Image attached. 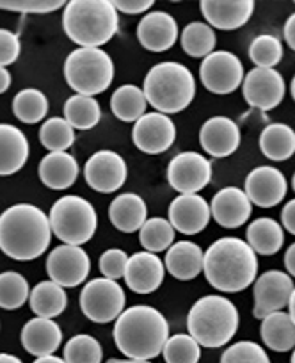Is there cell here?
<instances>
[{"label": "cell", "instance_id": "3957f363", "mask_svg": "<svg viewBox=\"0 0 295 363\" xmlns=\"http://www.w3.org/2000/svg\"><path fill=\"white\" fill-rule=\"evenodd\" d=\"M114 344L127 358L154 359L162 354L169 338V323L161 310L135 305L114 320Z\"/></svg>", "mask_w": 295, "mask_h": 363}, {"label": "cell", "instance_id": "30bf717a", "mask_svg": "<svg viewBox=\"0 0 295 363\" xmlns=\"http://www.w3.org/2000/svg\"><path fill=\"white\" fill-rule=\"evenodd\" d=\"M244 65L230 50H215L201 61L199 79L212 95H231L244 82Z\"/></svg>", "mask_w": 295, "mask_h": 363}, {"label": "cell", "instance_id": "b9f144b4", "mask_svg": "<svg viewBox=\"0 0 295 363\" xmlns=\"http://www.w3.org/2000/svg\"><path fill=\"white\" fill-rule=\"evenodd\" d=\"M162 356L166 363H199L201 345L189 333L169 335Z\"/></svg>", "mask_w": 295, "mask_h": 363}, {"label": "cell", "instance_id": "7402d4cb", "mask_svg": "<svg viewBox=\"0 0 295 363\" xmlns=\"http://www.w3.org/2000/svg\"><path fill=\"white\" fill-rule=\"evenodd\" d=\"M210 212L214 221L223 228H241L253 214V203L238 187H224L214 194L210 201Z\"/></svg>", "mask_w": 295, "mask_h": 363}, {"label": "cell", "instance_id": "f546056e", "mask_svg": "<svg viewBox=\"0 0 295 363\" xmlns=\"http://www.w3.org/2000/svg\"><path fill=\"white\" fill-rule=\"evenodd\" d=\"M245 242L253 247L256 255L270 257L283 247L284 230L276 219L258 218L249 223L248 232H245Z\"/></svg>", "mask_w": 295, "mask_h": 363}, {"label": "cell", "instance_id": "ffe728a7", "mask_svg": "<svg viewBox=\"0 0 295 363\" xmlns=\"http://www.w3.org/2000/svg\"><path fill=\"white\" fill-rule=\"evenodd\" d=\"M241 128L228 116L208 118L199 128L201 148L215 159H226L233 155L241 146Z\"/></svg>", "mask_w": 295, "mask_h": 363}, {"label": "cell", "instance_id": "9f6ffc18", "mask_svg": "<svg viewBox=\"0 0 295 363\" xmlns=\"http://www.w3.org/2000/svg\"><path fill=\"white\" fill-rule=\"evenodd\" d=\"M287 308H288V313H290L291 320H294V324H295V287H294V292H291L290 301H288Z\"/></svg>", "mask_w": 295, "mask_h": 363}, {"label": "cell", "instance_id": "d590c367", "mask_svg": "<svg viewBox=\"0 0 295 363\" xmlns=\"http://www.w3.org/2000/svg\"><path fill=\"white\" fill-rule=\"evenodd\" d=\"M180 43L183 52L194 59H204L215 52L217 36L207 22H190L183 27L180 34Z\"/></svg>", "mask_w": 295, "mask_h": 363}, {"label": "cell", "instance_id": "816d5d0a", "mask_svg": "<svg viewBox=\"0 0 295 363\" xmlns=\"http://www.w3.org/2000/svg\"><path fill=\"white\" fill-rule=\"evenodd\" d=\"M11 82H13V79H11V73H9V69L0 66V95H4L6 91L11 87Z\"/></svg>", "mask_w": 295, "mask_h": 363}, {"label": "cell", "instance_id": "c3c4849f", "mask_svg": "<svg viewBox=\"0 0 295 363\" xmlns=\"http://www.w3.org/2000/svg\"><path fill=\"white\" fill-rule=\"evenodd\" d=\"M281 226L290 232V235H295V198L288 201L281 211Z\"/></svg>", "mask_w": 295, "mask_h": 363}, {"label": "cell", "instance_id": "7bdbcfd3", "mask_svg": "<svg viewBox=\"0 0 295 363\" xmlns=\"http://www.w3.org/2000/svg\"><path fill=\"white\" fill-rule=\"evenodd\" d=\"M221 363H270V358L265 349L256 342L241 340L224 349Z\"/></svg>", "mask_w": 295, "mask_h": 363}, {"label": "cell", "instance_id": "7dc6e473", "mask_svg": "<svg viewBox=\"0 0 295 363\" xmlns=\"http://www.w3.org/2000/svg\"><path fill=\"white\" fill-rule=\"evenodd\" d=\"M114 8L117 13L125 15H142L154 8V0H114Z\"/></svg>", "mask_w": 295, "mask_h": 363}, {"label": "cell", "instance_id": "6da1fadb", "mask_svg": "<svg viewBox=\"0 0 295 363\" xmlns=\"http://www.w3.org/2000/svg\"><path fill=\"white\" fill-rule=\"evenodd\" d=\"M48 214L33 203H15L0 214V251L16 262L47 253L52 242Z\"/></svg>", "mask_w": 295, "mask_h": 363}, {"label": "cell", "instance_id": "681fc988", "mask_svg": "<svg viewBox=\"0 0 295 363\" xmlns=\"http://www.w3.org/2000/svg\"><path fill=\"white\" fill-rule=\"evenodd\" d=\"M283 36H284V41H287L288 47L295 52V13L294 15L288 16L287 22H284Z\"/></svg>", "mask_w": 295, "mask_h": 363}, {"label": "cell", "instance_id": "f907efd6", "mask_svg": "<svg viewBox=\"0 0 295 363\" xmlns=\"http://www.w3.org/2000/svg\"><path fill=\"white\" fill-rule=\"evenodd\" d=\"M284 269H287V272L290 274L291 278H295V242L290 244L288 246V250L284 251Z\"/></svg>", "mask_w": 295, "mask_h": 363}, {"label": "cell", "instance_id": "484cf974", "mask_svg": "<svg viewBox=\"0 0 295 363\" xmlns=\"http://www.w3.org/2000/svg\"><path fill=\"white\" fill-rule=\"evenodd\" d=\"M204 251L192 240H178L166 251V271L180 281H192L203 272Z\"/></svg>", "mask_w": 295, "mask_h": 363}, {"label": "cell", "instance_id": "8fae6325", "mask_svg": "<svg viewBox=\"0 0 295 363\" xmlns=\"http://www.w3.org/2000/svg\"><path fill=\"white\" fill-rule=\"evenodd\" d=\"M91 272V258L82 246L61 244L47 257V274L52 281L64 289L86 284Z\"/></svg>", "mask_w": 295, "mask_h": 363}, {"label": "cell", "instance_id": "6f0895ef", "mask_svg": "<svg viewBox=\"0 0 295 363\" xmlns=\"http://www.w3.org/2000/svg\"><path fill=\"white\" fill-rule=\"evenodd\" d=\"M290 93H291V99H294V102H295V75H294V79H291V84H290Z\"/></svg>", "mask_w": 295, "mask_h": 363}, {"label": "cell", "instance_id": "60d3db41", "mask_svg": "<svg viewBox=\"0 0 295 363\" xmlns=\"http://www.w3.org/2000/svg\"><path fill=\"white\" fill-rule=\"evenodd\" d=\"M249 59L256 68H276L283 59V43L272 34H260L249 45Z\"/></svg>", "mask_w": 295, "mask_h": 363}, {"label": "cell", "instance_id": "ac0fdd59", "mask_svg": "<svg viewBox=\"0 0 295 363\" xmlns=\"http://www.w3.org/2000/svg\"><path fill=\"white\" fill-rule=\"evenodd\" d=\"M166 278V265L158 255L150 251H137L130 255L125 272L127 287L135 294H154L162 287Z\"/></svg>", "mask_w": 295, "mask_h": 363}, {"label": "cell", "instance_id": "4fadbf2b", "mask_svg": "<svg viewBox=\"0 0 295 363\" xmlns=\"http://www.w3.org/2000/svg\"><path fill=\"white\" fill-rule=\"evenodd\" d=\"M294 287V278L288 272L277 269L262 272L253 284V315L262 320L270 313L287 308Z\"/></svg>", "mask_w": 295, "mask_h": 363}, {"label": "cell", "instance_id": "ee69618b", "mask_svg": "<svg viewBox=\"0 0 295 363\" xmlns=\"http://www.w3.org/2000/svg\"><path fill=\"white\" fill-rule=\"evenodd\" d=\"M128 258H130V255L125 250H120V247H110V250L103 251L98 260L102 277L120 281L121 278H125V272H127Z\"/></svg>", "mask_w": 295, "mask_h": 363}, {"label": "cell", "instance_id": "cb8c5ba5", "mask_svg": "<svg viewBox=\"0 0 295 363\" xmlns=\"http://www.w3.org/2000/svg\"><path fill=\"white\" fill-rule=\"evenodd\" d=\"M20 342L29 354L41 356L55 354L62 344V330L54 319L34 317L27 320L20 333Z\"/></svg>", "mask_w": 295, "mask_h": 363}, {"label": "cell", "instance_id": "277c9868", "mask_svg": "<svg viewBox=\"0 0 295 363\" xmlns=\"http://www.w3.org/2000/svg\"><path fill=\"white\" fill-rule=\"evenodd\" d=\"M62 30L79 48H102L120 30V15L110 0H69Z\"/></svg>", "mask_w": 295, "mask_h": 363}, {"label": "cell", "instance_id": "2e32d148", "mask_svg": "<svg viewBox=\"0 0 295 363\" xmlns=\"http://www.w3.org/2000/svg\"><path fill=\"white\" fill-rule=\"evenodd\" d=\"M176 141V125L171 116L154 111L139 118L132 128V143L148 155L166 153Z\"/></svg>", "mask_w": 295, "mask_h": 363}, {"label": "cell", "instance_id": "5b68a950", "mask_svg": "<svg viewBox=\"0 0 295 363\" xmlns=\"http://www.w3.org/2000/svg\"><path fill=\"white\" fill-rule=\"evenodd\" d=\"M241 313L224 296L208 294L197 299L187 313L189 335L204 349L224 347L237 335Z\"/></svg>", "mask_w": 295, "mask_h": 363}, {"label": "cell", "instance_id": "f5cc1de1", "mask_svg": "<svg viewBox=\"0 0 295 363\" xmlns=\"http://www.w3.org/2000/svg\"><path fill=\"white\" fill-rule=\"evenodd\" d=\"M34 363H66L64 358H59V356L50 354V356H41V358L34 359Z\"/></svg>", "mask_w": 295, "mask_h": 363}, {"label": "cell", "instance_id": "4dcf8cb0", "mask_svg": "<svg viewBox=\"0 0 295 363\" xmlns=\"http://www.w3.org/2000/svg\"><path fill=\"white\" fill-rule=\"evenodd\" d=\"M29 306L36 317H45V319H55L61 315L68 306V294L66 289L57 285L52 280L40 281L30 289Z\"/></svg>", "mask_w": 295, "mask_h": 363}, {"label": "cell", "instance_id": "680465c9", "mask_svg": "<svg viewBox=\"0 0 295 363\" xmlns=\"http://www.w3.org/2000/svg\"><path fill=\"white\" fill-rule=\"evenodd\" d=\"M291 189H294V193H295V173H294V177H291Z\"/></svg>", "mask_w": 295, "mask_h": 363}, {"label": "cell", "instance_id": "f6af8a7d", "mask_svg": "<svg viewBox=\"0 0 295 363\" xmlns=\"http://www.w3.org/2000/svg\"><path fill=\"white\" fill-rule=\"evenodd\" d=\"M66 2L62 0H0V9L13 13H27V15H47V13H54L57 9L64 8Z\"/></svg>", "mask_w": 295, "mask_h": 363}, {"label": "cell", "instance_id": "db71d44e", "mask_svg": "<svg viewBox=\"0 0 295 363\" xmlns=\"http://www.w3.org/2000/svg\"><path fill=\"white\" fill-rule=\"evenodd\" d=\"M0 363H23L18 356L8 354V352H0Z\"/></svg>", "mask_w": 295, "mask_h": 363}, {"label": "cell", "instance_id": "836d02e7", "mask_svg": "<svg viewBox=\"0 0 295 363\" xmlns=\"http://www.w3.org/2000/svg\"><path fill=\"white\" fill-rule=\"evenodd\" d=\"M62 113L75 130H91L102 120V107L93 96L71 95L64 102Z\"/></svg>", "mask_w": 295, "mask_h": 363}, {"label": "cell", "instance_id": "52a82bcc", "mask_svg": "<svg viewBox=\"0 0 295 363\" xmlns=\"http://www.w3.org/2000/svg\"><path fill=\"white\" fill-rule=\"evenodd\" d=\"M114 61L102 48H75L64 61V79L75 95H102L114 80Z\"/></svg>", "mask_w": 295, "mask_h": 363}, {"label": "cell", "instance_id": "91938a15", "mask_svg": "<svg viewBox=\"0 0 295 363\" xmlns=\"http://www.w3.org/2000/svg\"><path fill=\"white\" fill-rule=\"evenodd\" d=\"M290 363H295V347H294V352H291V362Z\"/></svg>", "mask_w": 295, "mask_h": 363}, {"label": "cell", "instance_id": "9a60e30c", "mask_svg": "<svg viewBox=\"0 0 295 363\" xmlns=\"http://www.w3.org/2000/svg\"><path fill=\"white\" fill-rule=\"evenodd\" d=\"M287 84L276 68H253L242 82V95L248 106L255 109L272 111L283 102Z\"/></svg>", "mask_w": 295, "mask_h": 363}, {"label": "cell", "instance_id": "7c38bea8", "mask_svg": "<svg viewBox=\"0 0 295 363\" xmlns=\"http://www.w3.org/2000/svg\"><path fill=\"white\" fill-rule=\"evenodd\" d=\"M212 162L199 152H182L168 166L169 186L180 194H197L212 182Z\"/></svg>", "mask_w": 295, "mask_h": 363}, {"label": "cell", "instance_id": "8d00e7d4", "mask_svg": "<svg viewBox=\"0 0 295 363\" xmlns=\"http://www.w3.org/2000/svg\"><path fill=\"white\" fill-rule=\"evenodd\" d=\"M176 230L164 218H150L139 230V242L142 250L150 253H162L175 244Z\"/></svg>", "mask_w": 295, "mask_h": 363}, {"label": "cell", "instance_id": "11a10c76", "mask_svg": "<svg viewBox=\"0 0 295 363\" xmlns=\"http://www.w3.org/2000/svg\"><path fill=\"white\" fill-rule=\"evenodd\" d=\"M105 363H154V362H151V359H132V358L117 359V358H110V359H107Z\"/></svg>", "mask_w": 295, "mask_h": 363}, {"label": "cell", "instance_id": "4316f807", "mask_svg": "<svg viewBox=\"0 0 295 363\" xmlns=\"http://www.w3.org/2000/svg\"><path fill=\"white\" fill-rule=\"evenodd\" d=\"M27 135L11 123H0V177L18 173L29 160Z\"/></svg>", "mask_w": 295, "mask_h": 363}, {"label": "cell", "instance_id": "5bb4252c", "mask_svg": "<svg viewBox=\"0 0 295 363\" xmlns=\"http://www.w3.org/2000/svg\"><path fill=\"white\" fill-rule=\"evenodd\" d=\"M128 166L114 150H98L84 164L86 184L100 194H112L125 186Z\"/></svg>", "mask_w": 295, "mask_h": 363}, {"label": "cell", "instance_id": "8992f818", "mask_svg": "<svg viewBox=\"0 0 295 363\" xmlns=\"http://www.w3.org/2000/svg\"><path fill=\"white\" fill-rule=\"evenodd\" d=\"M142 91L148 106L169 116L190 107L196 96V79L182 62H157L146 73Z\"/></svg>", "mask_w": 295, "mask_h": 363}, {"label": "cell", "instance_id": "d4e9b609", "mask_svg": "<svg viewBox=\"0 0 295 363\" xmlns=\"http://www.w3.org/2000/svg\"><path fill=\"white\" fill-rule=\"evenodd\" d=\"M40 180L45 187L52 191H66L77 182L81 167L77 159L68 152H48L41 159Z\"/></svg>", "mask_w": 295, "mask_h": 363}, {"label": "cell", "instance_id": "d6986e66", "mask_svg": "<svg viewBox=\"0 0 295 363\" xmlns=\"http://www.w3.org/2000/svg\"><path fill=\"white\" fill-rule=\"evenodd\" d=\"M180 38L178 22L166 11L146 13L137 26V40L141 47L154 54L171 50Z\"/></svg>", "mask_w": 295, "mask_h": 363}, {"label": "cell", "instance_id": "ab89813d", "mask_svg": "<svg viewBox=\"0 0 295 363\" xmlns=\"http://www.w3.org/2000/svg\"><path fill=\"white\" fill-rule=\"evenodd\" d=\"M62 356L66 363H102L103 349L95 337L79 333L66 342Z\"/></svg>", "mask_w": 295, "mask_h": 363}, {"label": "cell", "instance_id": "9c48e42d", "mask_svg": "<svg viewBox=\"0 0 295 363\" xmlns=\"http://www.w3.org/2000/svg\"><path fill=\"white\" fill-rule=\"evenodd\" d=\"M127 306V296L120 281L109 278H93L86 281L81 292V310L91 323H114Z\"/></svg>", "mask_w": 295, "mask_h": 363}, {"label": "cell", "instance_id": "44dd1931", "mask_svg": "<svg viewBox=\"0 0 295 363\" xmlns=\"http://www.w3.org/2000/svg\"><path fill=\"white\" fill-rule=\"evenodd\" d=\"M169 223L183 235H197L212 219L210 203L201 194H178L169 205Z\"/></svg>", "mask_w": 295, "mask_h": 363}, {"label": "cell", "instance_id": "d6a6232c", "mask_svg": "<svg viewBox=\"0 0 295 363\" xmlns=\"http://www.w3.org/2000/svg\"><path fill=\"white\" fill-rule=\"evenodd\" d=\"M148 100L142 87L134 84H123L110 96V111L123 123H135L146 114Z\"/></svg>", "mask_w": 295, "mask_h": 363}, {"label": "cell", "instance_id": "1f68e13d", "mask_svg": "<svg viewBox=\"0 0 295 363\" xmlns=\"http://www.w3.org/2000/svg\"><path fill=\"white\" fill-rule=\"evenodd\" d=\"M260 152L272 162H283L295 153V130L287 123H270L258 139Z\"/></svg>", "mask_w": 295, "mask_h": 363}, {"label": "cell", "instance_id": "83f0119b", "mask_svg": "<svg viewBox=\"0 0 295 363\" xmlns=\"http://www.w3.org/2000/svg\"><path fill=\"white\" fill-rule=\"evenodd\" d=\"M109 219L116 230L123 233H135L148 221L146 201L135 193H121L110 201Z\"/></svg>", "mask_w": 295, "mask_h": 363}, {"label": "cell", "instance_id": "603a6c76", "mask_svg": "<svg viewBox=\"0 0 295 363\" xmlns=\"http://www.w3.org/2000/svg\"><path fill=\"white\" fill-rule=\"evenodd\" d=\"M201 13L212 29L237 30L251 20L255 13L253 0H201Z\"/></svg>", "mask_w": 295, "mask_h": 363}, {"label": "cell", "instance_id": "74e56055", "mask_svg": "<svg viewBox=\"0 0 295 363\" xmlns=\"http://www.w3.org/2000/svg\"><path fill=\"white\" fill-rule=\"evenodd\" d=\"M30 287L23 274L16 271L0 272V308L18 310L29 301Z\"/></svg>", "mask_w": 295, "mask_h": 363}, {"label": "cell", "instance_id": "ba28073f", "mask_svg": "<svg viewBox=\"0 0 295 363\" xmlns=\"http://www.w3.org/2000/svg\"><path fill=\"white\" fill-rule=\"evenodd\" d=\"M52 233L62 244L84 246L95 237L98 228V214L91 201L77 194L61 196L50 208Z\"/></svg>", "mask_w": 295, "mask_h": 363}, {"label": "cell", "instance_id": "f35d334b", "mask_svg": "<svg viewBox=\"0 0 295 363\" xmlns=\"http://www.w3.org/2000/svg\"><path fill=\"white\" fill-rule=\"evenodd\" d=\"M40 141L48 152H68L75 143V128L61 116H52L41 123Z\"/></svg>", "mask_w": 295, "mask_h": 363}, {"label": "cell", "instance_id": "e0dca14e", "mask_svg": "<svg viewBox=\"0 0 295 363\" xmlns=\"http://www.w3.org/2000/svg\"><path fill=\"white\" fill-rule=\"evenodd\" d=\"M288 182L274 166H258L245 177L244 193L255 207L272 208L284 200Z\"/></svg>", "mask_w": 295, "mask_h": 363}, {"label": "cell", "instance_id": "f1b7e54d", "mask_svg": "<svg viewBox=\"0 0 295 363\" xmlns=\"http://www.w3.org/2000/svg\"><path fill=\"white\" fill-rule=\"evenodd\" d=\"M260 337L267 349L274 352H288L295 347V324L288 312H274L263 317Z\"/></svg>", "mask_w": 295, "mask_h": 363}, {"label": "cell", "instance_id": "bcb514c9", "mask_svg": "<svg viewBox=\"0 0 295 363\" xmlns=\"http://www.w3.org/2000/svg\"><path fill=\"white\" fill-rule=\"evenodd\" d=\"M20 54H22V41L18 34L8 29H0V66L8 68L15 65Z\"/></svg>", "mask_w": 295, "mask_h": 363}, {"label": "cell", "instance_id": "e575fe53", "mask_svg": "<svg viewBox=\"0 0 295 363\" xmlns=\"http://www.w3.org/2000/svg\"><path fill=\"white\" fill-rule=\"evenodd\" d=\"M48 107H50V102H48L47 95L36 87H25V89L18 91L13 99V114L16 120L25 125H36L45 121Z\"/></svg>", "mask_w": 295, "mask_h": 363}, {"label": "cell", "instance_id": "7a4b0ae2", "mask_svg": "<svg viewBox=\"0 0 295 363\" xmlns=\"http://www.w3.org/2000/svg\"><path fill=\"white\" fill-rule=\"evenodd\" d=\"M203 272L215 291L237 294L258 278V255L244 239L221 237L204 251Z\"/></svg>", "mask_w": 295, "mask_h": 363}]
</instances>
